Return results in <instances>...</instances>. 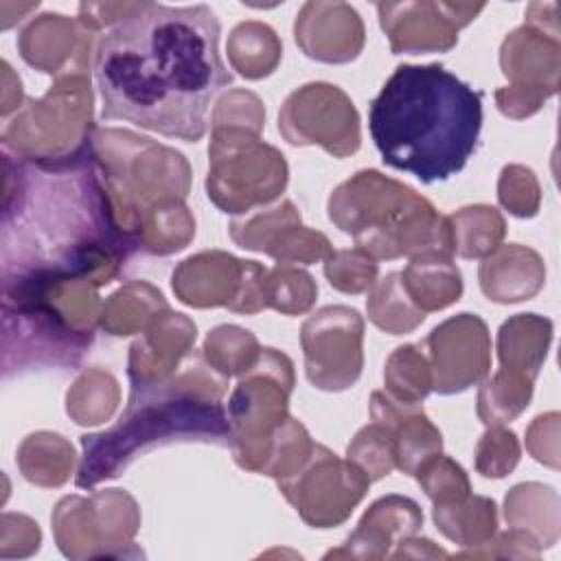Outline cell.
I'll use <instances>...</instances> for the list:
<instances>
[{"instance_id": "6da1fadb", "label": "cell", "mask_w": 561, "mask_h": 561, "mask_svg": "<svg viewBox=\"0 0 561 561\" xmlns=\"http://www.w3.org/2000/svg\"><path fill=\"white\" fill-rule=\"evenodd\" d=\"M219 35L221 24L206 4L142 2L96 42L101 116L197 142L213 99L232 83Z\"/></svg>"}, {"instance_id": "7a4b0ae2", "label": "cell", "mask_w": 561, "mask_h": 561, "mask_svg": "<svg viewBox=\"0 0 561 561\" xmlns=\"http://www.w3.org/2000/svg\"><path fill=\"white\" fill-rule=\"evenodd\" d=\"M368 129L383 164L443 182L478 147L482 92L440 64H401L370 101Z\"/></svg>"}, {"instance_id": "3957f363", "label": "cell", "mask_w": 561, "mask_h": 561, "mask_svg": "<svg viewBox=\"0 0 561 561\" xmlns=\"http://www.w3.org/2000/svg\"><path fill=\"white\" fill-rule=\"evenodd\" d=\"M226 377L215 379L197 364L162 381H131L127 410L114 427L81 436L83 458L77 486L116 478L134 458L156 445L230 443V421L221 405Z\"/></svg>"}, {"instance_id": "277c9868", "label": "cell", "mask_w": 561, "mask_h": 561, "mask_svg": "<svg viewBox=\"0 0 561 561\" xmlns=\"http://www.w3.org/2000/svg\"><path fill=\"white\" fill-rule=\"evenodd\" d=\"M329 217L373 259L451 254L447 217L414 188L373 169L355 173L331 193Z\"/></svg>"}, {"instance_id": "5b68a950", "label": "cell", "mask_w": 561, "mask_h": 561, "mask_svg": "<svg viewBox=\"0 0 561 561\" xmlns=\"http://www.w3.org/2000/svg\"><path fill=\"white\" fill-rule=\"evenodd\" d=\"M291 388L294 370L289 357L276 348H261L259 359L241 375L228 401V445L239 467L261 473L272 438L287 421Z\"/></svg>"}, {"instance_id": "8992f818", "label": "cell", "mask_w": 561, "mask_h": 561, "mask_svg": "<svg viewBox=\"0 0 561 561\" xmlns=\"http://www.w3.org/2000/svg\"><path fill=\"white\" fill-rule=\"evenodd\" d=\"M208 156V199L224 213H248L256 204H267L287 184L283 153L250 129L213 127Z\"/></svg>"}, {"instance_id": "52a82bcc", "label": "cell", "mask_w": 561, "mask_h": 561, "mask_svg": "<svg viewBox=\"0 0 561 561\" xmlns=\"http://www.w3.org/2000/svg\"><path fill=\"white\" fill-rule=\"evenodd\" d=\"M276 482L289 504L313 528L342 524L370 484L357 465L335 458V454L322 445H313L311 456L296 473Z\"/></svg>"}, {"instance_id": "ba28073f", "label": "cell", "mask_w": 561, "mask_h": 561, "mask_svg": "<svg viewBox=\"0 0 561 561\" xmlns=\"http://www.w3.org/2000/svg\"><path fill=\"white\" fill-rule=\"evenodd\" d=\"M362 316L344 305H329L309 316L300 331L307 379L327 392L351 388L362 375Z\"/></svg>"}, {"instance_id": "9c48e42d", "label": "cell", "mask_w": 561, "mask_h": 561, "mask_svg": "<svg viewBox=\"0 0 561 561\" xmlns=\"http://www.w3.org/2000/svg\"><path fill=\"white\" fill-rule=\"evenodd\" d=\"M265 274L256 261H239L226 252L195 254L173 272V291L191 307H228L256 313L265 307Z\"/></svg>"}, {"instance_id": "30bf717a", "label": "cell", "mask_w": 561, "mask_h": 561, "mask_svg": "<svg viewBox=\"0 0 561 561\" xmlns=\"http://www.w3.org/2000/svg\"><path fill=\"white\" fill-rule=\"evenodd\" d=\"M278 129L291 145H322L344 158L359 147V116L353 101L331 83H307L291 92L278 114Z\"/></svg>"}, {"instance_id": "8fae6325", "label": "cell", "mask_w": 561, "mask_h": 561, "mask_svg": "<svg viewBox=\"0 0 561 561\" xmlns=\"http://www.w3.org/2000/svg\"><path fill=\"white\" fill-rule=\"evenodd\" d=\"M423 344L432 362V390L438 394L462 392L489 373V329L473 313H458L434 327Z\"/></svg>"}, {"instance_id": "7c38bea8", "label": "cell", "mask_w": 561, "mask_h": 561, "mask_svg": "<svg viewBox=\"0 0 561 561\" xmlns=\"http://www.w3.org/2000/svg\"><path fill=\"white\" fill-rule=\"evenodd\" d=\"M484 4L462 2H381L379 22L390 37V48L399 53L449 50L458 42V31L467 26Z\"/></svg>"}, {"instance_id": "4fadbf2b", "label": "cell", "mask_w": 561, "mask_h": 561, "mask_svg": "<svg viewBox=\"0 0 561 561\" xmlns=\"http://www.w3.org/2000/svg\"><path fill=\"white\" fill-rule=\"evenodd\" d=\"M294 37L307 57L344 64L359 55L364 24L359 13L346 2H307L296 18Z\"/></svg>"}, {"instance_id": "5bb4252c", "label": "cell", "mask_w": 561, "mask_h": 561, "mask_svg": "<svg viewBox=\"0 0 561 561\" xmlns=\"http://www.w3.org/2000/svg\"><path fill=\"white\" fill-rule=\"evenodd\" d=\"M370 416L388 430L394 447V467L403 473L414 476L430 456L440 454V432L430 423L419 403L399 401L392 394L377 390L370 397Z\"/></svg>"}, {"instance_id": "9a60e30c", "label": "cell", "mask_w": 561, "mask_h": 561, "mask_svg": "<svg viewBox=\"0 0 561 561\" xmlns=\"http://www.w3.org/2000/svg\"><path fill=\"white\" fill-rule=\"evenodd\" d=\"M552 337V322L535 313H519L500 327L497 355L504 373L535 381Z\"/></svg>"}, {"instance_id": "2e32d148", "label": "cell", "mask_w": 561, "mask_h": 561, "mask_svg": "<svg viewBox=\"0 0 561 561\" xmlns=\"http://www.w3.org/2000/svg\"><path fill=\"white\" fill-rule=\"evenodd\" d=\"M543 35L546 33L526 22L522 28L513 31L504 39L500 50V64L502 72L515 81V85L511 88L524 90L526 81L537 79L539 88L552 94L557 92V88H550L546 83L543 66H548L550 70H559V39Z\"/></svg>"}, {"instance_id": "e0dca14e", "label": "cell", "mask_w": 561, "mask_h": 561, "mask_svg": "<svg viewBox=\"0 0 561 561\" xmlns=\"http://www.w3.org/2000/svg\"><path fill=\"white\" fill-rule=\"evenodd\" d=\"M403 287L423 311H436L456 302L462 294V278L447 252H423L410 259L401 272Z\"/></svg>"}, {"instance_id": "ac0fdd59", "label": "cell", "mask_w": 561, "mask_h": 561, "mask_svg": "<svg viewBox=\"0 0 561 561\" xmlns=\"http://www.w3.org/2000/svg\"><path fill=\"white\" fill-rule=\"evenodd\" d=\"M508 278H515L519 300H528L543 285V263L537 252L519 243L495 248L480 265V287L489 300L500 302Z\"/></svg>"}, {"instance_id": "d6986e66", "label": "cell", "mask_w": 561, "mask_h": 561, "mask_svg": "<svg viewBox=\"0 0 561 561\" xmlns=\"http://www.w3.org/2000/svg\"><path fill=\"white\" fill-rule=\"evenodd\" d=\"M85 33H77V24L59 13H44L33 20L20 35L22 57L42 72H57V68L72 57L75 44Z\"/></svg>"}, {"instance_id": "ffe728a7", "label": "cell", "mask_w": 561, "mask_h": 561, "mask_svg": "<svg viewBox=\"0 0 561 561\" xmlns=\"http://www.w3.org/2000/svg\"><path fill=\"white\" fill-rule=\"evenodd\" d=\"M495 502L480 495H465L454 502L434 504V522L451 541L462 546L486 543L497 526Z\"/></svg>"}, {"instance_id": "44dd1931", "label": "cell", "mask_w": 561, "mask_h": 561, "mask_svg": "<svg viewBox=\"0 0 561 561\" xmlns=\"http://www.w3.org/2000/svg\"><path fill=\"white\" fill-rule=\"evenodd\" d=\"M423 524V513L421 508L408 500V497H399V495H388L377 500L366 515L359 522V530H368L366 533H353L346 541H362V543H373L379 546V557L388 552V546L392 543V535H412L416 533V528Z\"/></svg>"}, {"instance_id": "7402d4cb", "label": "cell", "mask_w": 561, "mask_h": 561, "mask_svg": "<svg viewBox=\"0 0 561 561\" xmlns=\"http://www.w3.org/2000/svg\"><path fill=\"white\" fill-rule=\"evenodd\" d=\"M451 252L465 259L489 256L504 237V219L493 206H467L447 217Z\"/></svg>"}, {"instance_id": "603a6c76", "label": "cell", "mask_w": 561, "mask_h": 561, "mask_svg": "<svg viewBox=\"0 0 561 561\" xmlns=\"http://www.w3.org/2000/svg\"><path fill=\"white\" fill-rule=\"evenodd\" d=\"M228 55L243 77L261 79L274 72L280 59V42L267 24L243 22L230 33Z\"/></svg>"}, {"instance_id": "cb8c5ba5", "label": "cell", "mask_w": 561, "mask_h": 561, "mask_svg": "<svg viewBox=\"0 0 561 561\" xmlns=\"http://www.w3.org/2000/svg\"><path fill=\"white\" fill-rule=\"evenodd\" d=\"M366 309L373 324L392 335L410 333L425 320V313L405 291L401 272H390L375 285L366 300Z\"/></svg>"}, {"instance_id": "d4e9b609", "label": "cell", "mask_w": 561, "mask_h": 561, "mask_svg": "<svg viewBox=\"0 0 561 561\" xmlns=\"http://www.w3.org/2000/svg\"><path fill=\"white\" fill-rule=\"evenodd\" d=\"M530 394V379L500 370L482 383L478 394V414L486 425H502L528 408Z\"/></svg>"}, {"instance_id": "484cf974", "label": "cell", "mask_w": 561, "mask_h": 561, "mask_svg": "<svg viewBox=\"0 0 561 561\" xmlns=\"http://www.w3.org/2000/svg\"><path fill=\"white\" fill-rule=\"evenodd\" d=\"M261 348L250 331L239 327H217L208 333L204 344V357L208 366L221 377L243 375L259 359Z\"/></svg>"}, {"instance_id": "4316f807", "label": "cell", "mask_w": 561, "mask_h": 561, "mask_svg": "<svg viewBox=\"0 0 561 561\" xmlns=\"http://www.w3.org/2000/svg\"><path fill=\"white\" fill-rule=\"evenodd\" d=\"M386 383L390 388L388 394L399 401L421 403V399L427 397L432 390V373L421 353V344L394 348L386 366Z\"/></svg>"}, {"instance_id": "83f0119b", "label": "cell", "mask_w": 561, "mask_h": 561, "mask_svg": "<svg viewBox=\"0 0 561 561\" xmlns=\"http://www.w3.org/2000/svg\"><path fill=\"white\" fill-rule=\"evenodd\" d=\"M291 224H300V215L291 202H280L272 208H261L259 213L250 217L234 219L230 224V234L239 243V248L254 250V252H267L270 243Z\"/></svg>"}, {"instance_id": "f1b7e54d", "label": "cell", "mask_w": 561, "mask_h": 561, "mask_svg": "<svg viewBox=\"0 0 561 561\" xmlns=\"http://www.w3.org/2000/svg\"><path fill=\"white\" fill-rule=\"evenodd\" d=\"M316 294L313 278L294 265L278 263L265 274V307L283 313H302L313 305Z\"/></svg>"}, {"instance_id": "f546056e", "label": "cell", "mask_w": 561, "mask_h": 561, "mask_svg": "<svg viewBox=\"0 0 561 561\" xmlns=\"http://www.w3.org/2000/svg\"><path fill=\"white\" fill-rule=\"evenodd\" d=\"M346 456L357 465L370 482L388 476L394 467V447L388 430L379 423H370L357 432L346 449Z\"/></svg>"}, {"instance_id": "4dcf8cb0", "label": "cell", "mask_w": 561, "mask_h": 561, "mask_svg": "<svg viewBox=\"0 0 561 561\" xmlns=\"http://www.w3.org/2000/svg\"><path fill=\"white\" fill-rule=\"evenodd\" d=\"M419 484L425 489L427 497L434 500V504L454 502L465 495H469V480L460 465L454 460L434 454L430 456L416 471H414Z\"/></svg>"}, {"instance_id": "1f68e13d", "label": "cell", "mask_w": 561, "mask_h": 561, "mask_svg": "<svg viewBox=\"0 0 561 561\" xmlns=\"http://www.w3.org/2000/svg\"><path fill=\"white\" fill-rule=\"evenodd\" d=\"M324 276L331 287L344 294L366 291L377 278V263L366 252L357 250H337L327 256Z\"/></svg>"}, {"instance_id": "d6a6232c", "label": "cell", "mask_w": 561, "mask_h": 561, "mask_svg": "<svg viewBox=\"0 0 561 561\" xmlns=\"http://www.w3.org/2000/svg\"><path fill=\"white\" fill-rule=\"evenodd\" d=\"M519 460V443L511 430L491 425L478 443L476 467L484 478H504Z\"/></svg>"}, {"instance_id": "836d02e7", "label": "cell", "mask_w": 561, "mask_h": 561, "mask_svg": "<svg viewBox=\"0 0 561 561\" xmlns=\"http://www.w3.org/2000/svg\"><path fill=\"white\" fill-rule=\"evenodd\" d=\"M528 188H537V180L530 169L524 167H504L500 175L497 197L517 217H533L537 213L539 199L524 195Z\"/></svg>"}]
</instances>
